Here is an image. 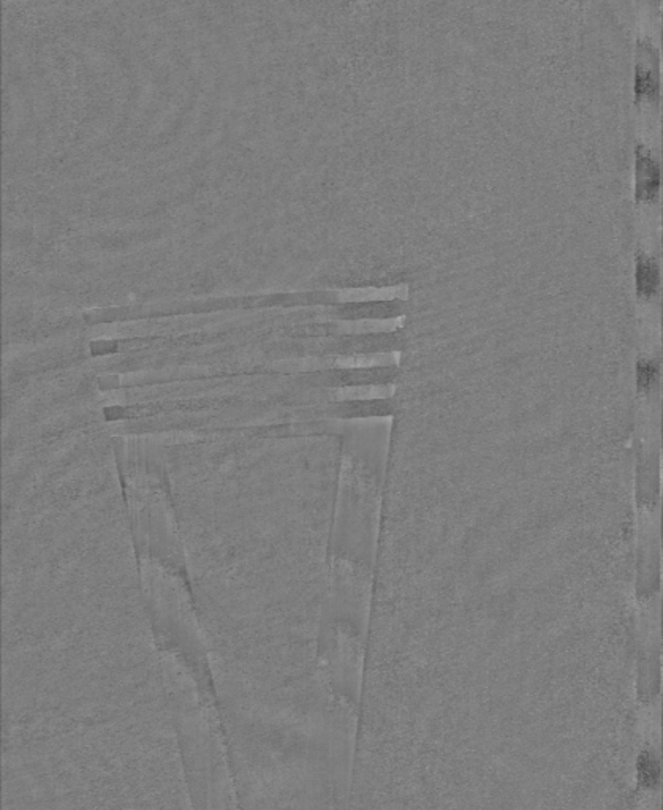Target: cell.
Listing matches in <instances>:
<instances>
[{
	"label": "cell",
	"instance_id": "obj_2",
	"mask_svg": "<svg viewBox=\"0 0 663 810\" xmlns=\"http://www.w3.org/2000/svg\"><path fill=\"white\" fill-rule=\"evenodd\" d=\"M635 101L640 103L648 99L659 101L660 99V77H659V57L651 62H644L642 57L635 65Z\"/></svg>",
	"mask_w": 663,
	"mask_h": 810
},
{
	"label": "cell",
	"instance_id": "obj_3",
	"mask_svg": "<svg viewBox=\"0 0 663 810\" xmlns=\"http://www.w3.org/2000/svg\"><path fill=\"white\" fill-rule=\"evenodd\" d=\"M635 282H636V295L643 299H651L656 296L660 290V270L656 258L640 252L636 258V270H635Z\"/></svg>",
	"mask_w": 663,
	"mask_h": 810
},
{
	"label": "cell",
	"instance_id": "obj_1",
	"mask_svg": "<svg viewBox=\"0 0 663 810\" xmlns=\"http://www.w3.org/2000/svg\"><path fill=\"white\" fill-rule=\"evenodd\" d=\"M660 192V164L646 146L635 150V199L651 203Z\"/></svg>",
	"mask_w": 663,
	"mask_h": 810
},
{
	"label": "cell",
	"instance_id": "obj_5",
	"mask_svg": "<svg viewBox=\"0 0 663 810\" xmlns=\"http://www.w3.org/2000/svg\"><path fill=\"white\" fill-rule=\"evenodd\" d=\"M659 774H660L659 761L652 755H643L640 760V777L643 782L646 785H654L659 781Z\"/></svg>",
	"mask_w": 663,
	"mask_h": 810
},
{
	"label": "cell",
	"instance_id": "obj_4",
	"mask_svg": "<svg viewBox=\"0 0 663 810\" xmlns=\"http://www.w3.org/2000/svg\"><path fill=\"white\" fill-rule=\"evenodd\" d=\"M660 363L659 360H640L636 364V380L640 390L649 392L659 384Z\"/></svg>",
	"mask_w": 663,
	"mask_h": 810
}]
</instances>
